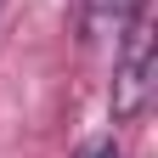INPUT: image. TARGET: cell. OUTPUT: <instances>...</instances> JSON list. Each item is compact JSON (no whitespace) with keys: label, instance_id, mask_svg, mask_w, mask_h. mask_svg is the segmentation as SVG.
I'll return each mask as SVG.
<instances>
[{"label":"cell","instance_id":"obj_1","mask_svg":"<svg viewBox=\"0 0 158 158\" xmlns=\"http://www.w3.org/2000/svg\"><path fill=\"white\" fill-rule=\"evenodd\" d=\"M152 79H158V51H152V17L135 11L124 34H118V51H113V118L130 124L141 118L147 102H152Z\"/></svg>","mask_w":158,"mask_h":158},{"label":"cell","instance_id":"obj_2","mask_svg":"<svg viewBox=\"0 0 158 158\" xmlns=\"http://www.w3.org/2000/svg\"><path fill=\"white\" fill-rule=\"evenodd\" d=\"M135 11H147V0H85L79 34H85V40H118Z\"/></svg>","mask_w":158,"mask_h":158},{"label":"cell","instance_id":"obj_3","mask_svg":"<svg viewBox=\"0 0 158 158\" xmlns=\"http://www.w3.org/2000/svg\"><path fill=\"white\" fill-rule=\"evenodd\" d=\"M73 158H118V147H113V135H90Z\"/></svg>","mask_w":158,"mask_h":158}]
</instances>
